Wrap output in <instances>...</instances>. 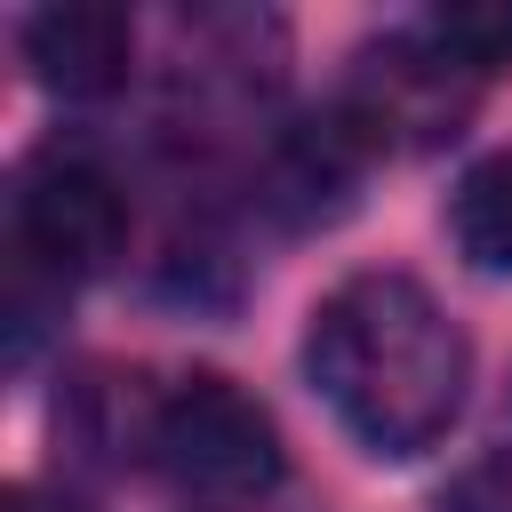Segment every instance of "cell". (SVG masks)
I'll return each mask as SVG.
<instances>
[{
  "label": "cell",
  "instance_id": "obj_1",
  "mask_svg": "<svg viewBox=\"0 0 512 512\" xmlns=\"http://www.w3.org/2000/svg\"><path fill=\"white\" fill-rule=\"evenodd\" d=\"M304 376L368 456H424L472 392V344L416 272H352L312 304Z\"/></svg>",
  "mask_w": 512,
  "mask_h": 512
},
{
  "label": "cell",
  "instance_id": "obj_2",
  "mask_svg": "<svg viewBox=\"0 0 512 512\" xmlns=\"http://www.w3.org/2000/svg\"><path fill=\"white\" fill-rule=\"evenodd\" d=\"M144 464L176 512H264L288 480L272 408L224 368H184L152 392Z\"/></svg>",
  "mask_w": 512,
  "mask_h": 512
},
{
  "label": "cell",
  "instance_id": "obj_3",
  "mask_svg": "<svg viewBox=\"0 0 512 512\" xmlns=\"http://www.w3.org/2000/svg\"><path fill=\"white\" fill-rule=\"evenodd\" d=\"M128 184L80 152V144H40L16 168L8 192V240H16V272H40L48 288H80L104 280L128 256Z\"/></svg>",
  "mask_w": 512,
  "mask_h": 512
},
{
  "label": "cell",
  "instance_id": "obj_4",
  "mask_svg": "<svg viewBox=\"0 0 512 512\" xmlns=\"http://www.w3.org/2000/svg\"><path fill=\"white\" fill-rule=\"evenodd\" d=\"M472 104H480V72H464L432 40V24H416V32H384L352 48V72L328 112L376 160V152H440L448 136H464Z\"/></svg>",
  "mask_w": 512,
  "mask_h": 512
},
{
  "label": "cell",
  "instance_id": "obj_5",
  "mask_svg": "<svg viewBox=\"0 0 512 512\" xmlns=\"http://www.w3.org/2000/svg\"><path fill=\"white\" fill-rule=\"evenodd\" d=\"M288 64V24L256 8H200L176 24V104L208 120H248L272 104Z\"/></svg>",
  "mask_w": 512,
  "mask_h": 512
},
{
  "label": "cell",
  "instance_id": "obj_6",
  "mask_svg": "<svg viewBox=\"0 0 512 512\" xmlns=\"http://www.w3.org/2000/svg\"><path fill=\"white\" fill-rule=\"evenodd\" d=\"M24 64L48 96L64 104H96L112 88H128L136 72V16L112 8V0H56V8H32L24 16Z\"/></svg>",
  "mask_w": 512,
  "mask_h": 512
},
{
  "label": "cell",
  "instance_id": "obj_7",
  "mask_svg": "<svg viewBox=\"0 0 512 512\" xmlns=\"http://www.w3.org/2000/svg\"><path fill=\"white\" fill-rule=\"evenodd\" d=\"M448 240L472 272H496L512 280V144L472 160L448 192Z\"/></svg>",
  "mask_w": 512,
  "mask_h": 512
},
{
  "label": "cell",
  "instance_id": "obj_8",
  "mask_svg": "<svg viewBox=\"0 0 512 512\" xmlns=\"http://www.w3.org/2000/svg\"><path fill=\"white\" fill-rule=\"evenodd\" d=\"M424 24H432V40H440L464 72H480V80L512 72V8H496V0H456V8H432Z\"/></svg>",
  "mask_w": 512,
  "mask_h": 512
},
{
  "label": "cell",
  "instance_id": "obj_9",
  "mask_svg": "<svg viewBox=\"0 0 512 512\" xmlns=\"http://www.w3.org/2000/svg\"><path fill=\"white\" fill-rule=\"evenodd\" d=\"M448 504H456V512H512V448H488V456L456 480Z\"/></svg>",
  "mask_w": 512,
  "mask_h": 512
},
{
  "label": "cell",
  "instance_id": "obj_10",
  "mask_svg": "<svg viewBox=\"0 0 512 512\" xmlns=\"http://www.w3.org/2000/svg\"><path fill=\"white\" fill-rule=\"evenodd\" d=\"M0 512H80L72 496H48V488H32V480H16L8 496H0Z\"/></svg>",
  "mask_w": 512,
  "mask_h": 512
}]
</instances>
